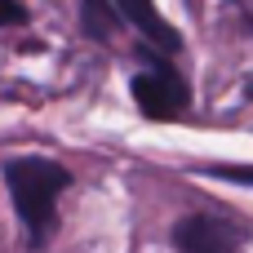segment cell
Returning <instances> with one entry per match:
<instances>
[{"mask_svg": "<svg viewBox=\"0 0 253 253\" xmlns=\"http://www.w3.org/2000/svg\"><path fill=\"white\" fill-rule=\"evenodd\" d=\"M240 227L209 218V213H191L173 227V249L178 253H236L240 249Z\"/></svg>", "mask_w": 253, "mask_h": 253, "instance_id": "cell-3", "label": "cell"}, {"mask_svg": "<svg viewBox=\"0 0 253 253\" xmlns=\"http://www.w3.org/2000/svg\"><path fill=\"white\" fill-rule=\"evenodd\" d=\"M4 187H9V200L18 209V218L27 222L31 245H44L49 227H53V205L71 187V173L62 165L44 160V156H22V160L4 165Z\"/></svg>", "mask_w": 253, "mask_h": 253, "instance_id": "cell-1", "label": "cell"}, {"mask_svg": "<svg viewBox=\"0 0 253 253\" xmlns=\"http://www.w3.org/2000/svg\"><path fill=\"white\" fill-rule=\"evenodd\" d=\"M205 173H213V178H231V182H249V187H253V165H209Z\"/></svg>", "mask_w": 253, "mask_h": 253, "instance_id": "cell-6", "label": "cell"}, {"mask_svg": "<svg viewBox=\"0 0 253 253\" xmlns=\"http://www.w3.org/2000/svg\"><path fill=\"white\" fill-rule=\"evenodd\" d=\"M133 102L151 120H173V116H182L191 107V89H187V80L178 71L151 67V71H138L133 76Z\"/></svg>", "mask_w": 253, "mask_h": 253, "instance_id": "cell-2", "label": "cell"}, {"mask_svg": "<svg viewBox=\"0 0 253 253\" xmlns=\"http://www.w3.org/2000/svg\"><path fill=\"white\" fill-rule=\"evenodd\" d=\"M111 4H116V9H120V18H125V22H133V27H138V31H142L160 53H178V49H182V36L160 18L156 0H111Z\"/></svg>", "mask_w": 253, "mask_h": 253, "instance_id": "cell-4", "label": "cell"}, {"mask_svg": "<svg viewBox=\"0 0 253 253\" xmlns=\"http://www.w3.org/2000/svg\"><path fill=\"white\" fill-rule=\"evenodd\" d=\"M80 22H84V36L111 40L116 22H120V9H116L111 0H80Z\"/></svg>", "mask_w": 253, "mask_h": 253, "instance_id": "cell-5", "label": "cell"}, {"mask_svg": "<svg viewBox=\"0 0 253 253\" xmlns=\"http://www.w3.org/2000/svg\"><path fill=\"white\" fill-rule=\"evenodd\" d=\"M27 22V4L22 0H0V27H22Z\"/></svg>", "mask_w": 253, "mask_h": 253, "instance_id": "cell-7", "label": "cell"}, {"mask_svg": "<svg viewBox=\"0 0 253 253\" xmlns=\"http://www.w3.org/2000/svg\"><path fill=\"white\" fill-rule=\"evenodd\" d=\"M245 93H249V98H253V80H249V89H245Z\"/></svg>", "mask_w": 253, "mask_h": 253, "instance_id": "cell-8", "label": "cell"}]
</instances>
